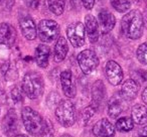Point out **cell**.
<instances>
[{
	"label": "cell",
	"mask_w": 147,
	"mask_h": 137,
	"mask_svg": "<svg viewBox=\"0 0 147 137\" xmlns=\"http://www.w3.org/2000/svg\"><path fill=\"white\" fill-rule=\"evenodd\" d=\"M131 119L138 125L147 124V108L140 104L133 106L131 110Z\"/></svg>",
	"instance_id": "obj_19"
},
{
	"label": "cell",
	"mask_w": 147,
	"mask_h": 137,
	"mask_svg": "<svg viewBox=\"0 0 147 137\" xmlns=\"http://www.w3.org/2000/svg\"><path fill=\"white\" fill-rule=\"evenodd\" d=\"M144 29L142 13L137 9L128 12L121 21V31L130 39H138L141 37Z\"/></svg>",
	"instance_id": "obj_1"
},
{
	"label": "cell",
	"mask_w": 147,
	"mask_h": 137,
	"mask_svg": "<svg viewBox=\"0 0 147 137\" xmlns=\"http://www.w3.org/2000/svg\"><path fill=\"white\" fill-rule=\"evenodd\" d=\"M19 26L22 32V35L28 40L35 39L37 35V26L35 25L34 20L28 15H23L19 18Z\"/></svg>",
	"instance_id": "obj_10"
},
{
	"label": "cell",
	"mask_w": 147,
	"mask_h": 137,
	"mask_svg": "<svg viewBox=\"0 0 147 137\" xmlns=\"http://www.w3.org/2000/svg\"><path fill=\"white\" fill-rule=\"evenodd\" d=\"M11 98L14 101L15 103H20L23 101L22 93H21L20 89L18 87H14V88L11 90Z\"/></svg>",
	"instance_id": "obj_28"
},
{
	"label": "cell",
	"mask_w": 147,
	"mask_h": 137,
	"mask_svg": "<svg viewBox=\"0 0 147 137\" xmlns=\"http://www.w3.org/2000/svg\"><path fill=\"white\" fill-rule=\"evenodd\" d=\"M27 7L29 8H32V9H36L39 5V1L40 0H23Z\"/></svg>",
	"instance_id": "obj_30"
},
{
	"label": "cell",
	"mask_w": 147,
	"mask_h": 137,
	"mask_svg": "<svg viewBox=\"0 0 147 137\" xmlns=\"http://www.w3.org/2000/svg\"><path fill=\"white\" fill-rule=\"evenodd\" d=\"M83 3V6L85 7L86 9L90 10L94 7V4H95V0H81Z\"/></svg>",
	"instance_id": "obj_31"
},
{
	"label": "cell",
	"mask_w": 147,
	"mask_h": 137,
	"mask_svg": "<svg viewBox=\"0 0 147 137\" xmlns=\"http://www.w3.org/2000/svg\"><path fill=\"white\" fill-rule=\"evenodd\" d=\"M67 36L74 47H81L85 45L86 29L82 22L71 23L67 28Z\"/></svg>",
	"instance_id": "obj_7"
},
{
	"label": "cell",
	"mask_w": 147,
	"mask_h": 137,
	"mask_svg": "<svg viewBox=\"0 0 147 137\" xmlns=\"http://www.w3.org/2000/svg\"><path fill=\"white\" fill-rule=\"evenodd\" d=\"M99 25L102 33H108L114 28L116 24V18L115 16L107 9H101L98 13Z\"/></svg>",
	"instance_id": "obj_15"
},
{
	"label": "cell",
	"mask_w": 147,
	"mask_h": 137,
	"mask_svg": "<svg viewBox=\"0 0 147 137\" xmlns=\"http://www.w3.org/2000/svg\"><path fill=\"white\" fill-rule=\"evenodd\" d=\"M23 125L28 133L34 136L41 135L45 127V121L41 115L30 107H24L21 112Z\"/></svg>",
	"instance_id": "obj_3"
},
{
	"label": "cell",
	"mask_w": 147,
	"mask_h": 137,
	"mask_svg": "<svg viewBox=\"0 0 147 137\" xmlns=\"http://www.w3.org/2000/svg\"><path fill=\"white\" fill-rule=\"evenodd\" d=\"M61 137H71V136L69 134H63V135H61Z\"/></svg>",
	"instance_id": "obj_36"
},
{
	"label": "cell",
	"mask_w": 147,
	"mask_h": 137,
	"mask_svg": "<svg viewBox=\"0 0 147 137\" xmlns=\"http://www.w3.org/2000/svg\"><path fill=\"white\" fill-rule=\"evenodd\" d=\"M55 134V128L51 121L45 120V127L41 132V137H53Z\"/></svg>",
	"instance_id": "obj_26"
},
{
	"label": "cell",
	"mask_w": 147,
	"mask_h": 137,
	"mask_svg": "<svg viewBox=\"0 0 147 137\" xmlns=\"http://www.w3.org/2000/svg\"><path fill=\"white\" fill-rule=\"evenodd\" d=\"M139 137H147V126L143 127L139 132Z\"/></svg>",
	"instance_id": "obj_32"
},
{
	"label": "cell",
	"mask_w": 147,
	"mask_h": 137,
	"mask_svg": "<svg viewBox=\"0 0 147 137\" xmlns=\"http://www.w3.org/2000/svg\"><path fill=\"white\" fill-rule=\"evenodd\" d=\"M49 55H51V49L45 45H39L34 53V59L37 65L42 69L47 67L49 65Z\"/></svg>",
	"instance_id": "obj_18"
},
{
	"label": "cell",
	"mask_w": 147,
	"mask_h": 137,
	"mask_svg": "<svg viewBox=\"0 0 147 137\" xmlns=\"http://www.w3.org/2000/svg\"><path fill=\"white\" fill-rule=\"evenodd\" d=\"M14 5V0H0V9L10 10Z\"/></svg>",
	"instance_id": "obj_29"
},
{
	"label": "cell",
	"mask_w": 147,
	"mask_h": 137,
	"mask_svg": "<svg viewBox=\"0 0 147 137\" xmlns=\"http://www.w3.org/2000/svg\"><path fill=\"white\" fill-rule=\"evenodd\" d=\"M19 122L14 110H9L2 119V131L7 137H12L18 130Z\"/></svg>",
	"instance_id": "obj_9"
},
{
	"label": "cell",
	"mask_w": 147,
	"mask_h": 137,
	"mask_svg": "<svg viewBox=\"0 0 147 137\" xmlns=\"http://www.w3.org/2000/svg\"><path fill=\"white\" fill-rule=\"evenodd\" d=\"M78 63L85 75H91L99 65V59L92 49H85L78 55Z\"/></svg>",
	"instance_id": "obj_6"
},
{
	"label": "cell",
	"mask_w": 147,
	"mask_h": 137,
	"mask_svg": "<svg viewBox=\"0 0 147 137\" xmlns=\"http://www.w3.org/2000/svg\"><path fill=\"white\" fill-rule=\"evenodd\" d=\"M61 83L63 92L67 98H74L77 94L76 85L73 82V75L69 70L63 71L61 74Z\"/></svg>",
	"instance_id": "obj_16"
},
{
	"label": "cell",
	"mask_w": 147,
	"mask_h": 137,
	"mask_svg": "<svg viewBox=\"0 0 147 137\" xmlns=\"http://www.w3.org/2000/svg\"><path fill=\"white\" fill-rule=\"evenodd\" d=\"M93 134L96 137H113L115 135V127L108 119H101L93 127Z\"/></svg>",
	"instance_id": "obj_14"
},
{
	"label": "cell",
	"mask_w": 147,
	"mask_h": 137,
	"mask_svg": "<svg viewBox=\"0 0 147 137\" xmlns=\"http://www.w3.org/2000/svg\"><path fill=\"white\" fill-rule=\"evenodd\" d=\"M142 100H143V102L147 105V88H145V90L143 91V93H142Z\"/></svg>",
	"instance_id": "obj_33"
},
{
	"label": "cell",
	"mask_w": 147,
	"mask_h": 137,
	"mask_svg": "<svg viewBox=\"0 0 147 137\" xmlns=\"http://www.w3.org/2000/svg\"><path fill=\"white\" fill-rule=\"evenodd\" d=\"M105 96H106V88L104 83L101 80L96 81L92 87V102H91V106L96 111H98L102 106Z\"/></svg>",
	"instance_id": "obj_11"
},
{
	"label": "cell",
	"mask_w": 147,
	"mask_h": 137,
	"mask_svg": "<svg viewBox=\"0 0 147 137\" xmlns=\"http://www.w3.org/2000/svg\"><path fill=\"white\" fill-rule=\"evenodd\" d=\"M113 8L118 12H126L131 7L130 0H110Z\"/></svg>",
	"instance_id": "obj_24"
},
{
	"label": "cell",
	"mask_w": 147,
	"mask_h": 137,
	"mask_svg": "<svg viewBox=\"0 0 147 137\" xmlns=\"http://www.w3.org/2000/svg\"><path fill=\"white\" fill-rule=\"evenodd\" d=\"M136 57L141 63L147 65V43L139 45L136 51Z\"/></svg>",
	"instance_id": "obj_25"
},
{
	"label": "cell",
	"mask_w": 147,
	"mask_h": 137,
	"mask_svg": "<svg viewBox=\"0 0 147 137\" xmlns=\"http://www.w3.org/2000/svg\"><path fill=\"white\" fill-rule=\"evenodd\" d=\"M95 112H96V110H95L91 105L84 109V111H83V113H82V120H83V122H84V124H87V123L89 122V120L92 118L93 115L95 114Z\"/></svg>",
	"instance_id": "obj_27"
},
{
	"label": "cell",
	"mask_w": 147,
	"mask_h": 137,
	"mask_svg": "<svg viewBox=\"0 0 147 137\" xmlns=\"http://www.w3.org/2000/svg\"><path fill=\"white\" fill-rule=\"evenodd\" d=\"M141 73H142V74H141L142 78L147 81V71H141Z\"/></svg>",
	"instance_id": "obj_34"
},
{
	"label": "cell",
	"mask_w": 147,
	"mask_h": 137,
	"mask_svg": "<svg viewBox=\"0 0 147 137\" xmlns=\"http://www.w3.org/2000/svg\"><path fill=\"white\" fill-rule=\"evenodd\" d=\"M55 117L63 127H71L76 122V108L69 100H61L55 108Z\"/></svg>",
	"instance_id": "obj_4"
},
{
	"label": "cell",
	"mask_w": 147,
	"mask_h": 137,
	"mask_svg": "<svg viewBox=\"0 0 147 137\" xmlns=\"http://www.w3.org/2000/svg\"><path fill=\"white\" fill-rule=\"evenodd\" d=\"M85 29L91 43H96L99 38V23L96 17L88 14L85 17Z\"/></svg>",
	"instance_id": "obj_17"
},
{
	"label": "cell",
	"mask_w": 147,
	"mask_h": 137,
	"mask_svg": "<svg viewBox=\"0 0 147 137\" xmlns=\"http://www.w3.org/2000/svg\"><path fill=\"white\" fill-rule=\"evenodd\" d=\"M67 51H69V45H67V39L63 36L59 37L55 45V55H53L55 61L59 63L63 61L67 57Z\"/></svg>",
	"instance_id": "obj_20"
},
{
	"label": "cell",
	"mask_w": 147,
	"mask_h": 137,
	"mask_svg": "<svg viewBox=\"0 0 147 137\" xmlns=\"http://www.w3.org/2000/svg\"><path fill=\"white\" fill-rule=\"evenodd\" d=\"M136 1H140V0H136Z\"/></svg>",
	"instance_id": "obj_37"
},
{
	"label": "cell",
	"mask_w": 147,
	"mask_h": 137,
	"mask_svg": "<svg viewBox=\"0 0 147 137\" xmlns=\"http://www.w3.org/2000/svg\"><path fill=\"white\" fill-rule=\"evenodd\" d=\"M105 74L107 80L113 86H118L123 80V70L118 63L115 61H109L105 67Z\"/></svg>",
	"instance_id": "obj_8"
},
{
	"label": "cell",
	"mask_w": 147,
	"mask_h": 137,
	"mask_svg": "<svg viewBox=\"0 0 147 137\" xmlns=\"http://www.w3.org/2000/svg\"><path fill=\"white\" fill-rule=\"evenodd\" d=\"M65 4V0H47V5H49V10L55 15L63 14Z\"/></svg>",
	"instance_id": "obj_23"
},
{
	"label": "cell",
	"mask_w": 147,
	"mask_h": 137,
	"mask_svg": "<svg viewBox=\"0 0 147 137\" xmlns=\"http://www.w3.org/2000/svg\"><path fill=\"white\" fill-rule=\"evenodd\" d=\"M123 99L120 96H113L108 103V114L111 118H117L123 111Z\"/></svg>",
	"instance_id": "obj_21"
},
{
	"label": "cell",
	"mask_w": 147,
	"mask_h": 137,
	"mask_svg": "<svg viewBox=\"0 0 147 137\" xmlns=\"http://www.w3.org/2000/svg\"><path fill=\"white\" fill-rule=\"evenodd\" d=\"M115 127L118 131L120 132H128L131 131L134 127V122L131 118L129 117H122V118L118 119L115 124Z\"/></svg>",
	"instance_id": "obj_22"
},
{
	"label": "cell",
	"mask_w": 147,
	"mask_h": 137,
	"mask_svg": "<svg viewBox=\"0 0 147 137\" xmlns=\"http://www.w3.org/2000/svg\"><path fill=\"white\" fill-rule=\"evenodd\" d=\"M59 34V25L55 20L42 19L37 25V35L43 43L55 40Z\"/></svg>",
	"instance_id": "obj_5"
},
{
	"label": "cell",
	"mask_w": 147,
	"mask_h": 137,
	"mask_svg": "<svg viewBox=\"0 0 147 137\" xmlns=\"http://www.w3.org/2000/svg\"><path fill=\"white\" fill-rule=\"evenodd\" d=\"M22 90L23 93L31 100L40 97L45 90L42 76L37 72L26 73L22 80Z\"/></svg>",
	"instance_id": "obj_2"
},
{
	"label": "cell",
	"mask_w": 147,
	"mask_h": 137,
	"mask_svg": "<svg viewBox=\"0 0 147 137\" xmlns=\"http://www.w3.org/2000/svg\"><path fill=\"white\" fill-rule=\"evenodd\" d=\"M16 40V30L11 24L0 23V45L10 47Z\"/></svg>",
	"instance_id": "obj_12"
},
{
	"label": "cell",
	"mask_w": 147,
	"mask_h": 137,
	"mask_svg": "<svg viewBox=\"0 0 147 137\" xmlns=\"http://www.w3.org/2000/svg\"><path fill=\"white\" fill-rule=\"evenodd\" d=\"M139 84L133 79H129V80L125 81L122 84V87L120 89V97L123 100L126 101H132L137 97V94L139 92Z\"/></svg>",
	"instance_id": "obj_13"
},
{
	"label": "cell",
	"mask_w": 147,
	"mask_h": 137,
	"mask_svg": "<svg viewBox=\"0 0 147 137\" xmlns=\"http://www.w3.org/2000/svg\"><path fill=\"white\" fill-rule=\"evenodd\" d=\"M15 137H28L27 135H23V134H19V135H16Z\"/></svg>",
	"instance_id": "obj_35"
}]
</instances>
